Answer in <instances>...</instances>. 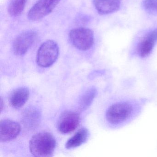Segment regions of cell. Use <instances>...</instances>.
Wrapping results in <instances>:
<instances>
[{"label": "cell", "instance_id": "4", "mask_svg": "<svg viewBox=\"0 0 157 157\" xmlns=\"http://www.w3.org/2000/svg\"><path fill=\"white\" fill-rule=\"evenodd\" d=\"M71 42L73 46L81 50H88L92 46L94 36L90 29L78 28L73 29L69 34Z\"/></svg>", "mask_w": 157, "mask_h": 157}, {"label": "cell", "instance_id": "6", "mask_svg": "<svg viewBox=\"0 0 157 157\" xmlns=\"http://www.w3.org/2000/svg\"><path fill=\"white\" fill-rule=\"evenodd\" d=\"M79 122L78 114L72 111H65L59 117L57 123L58 129L63 134L70 133L77 128Z\"/></svg>", "mask_w": 157, "mask_h": 157}, {"label": "cell", "instance_id": "15", "mask_svg": "<svg viewBox=\"0 0 157 157\" xmlns=\"http://www.w3.org/2000/svg\"><path fill=\"white\" fill-rule=\"evenodd\" d=\"M27 0H11L9 6V13L14 17L19 16L24 9Z\"/></svg>", "mask_w": 157, "mask_h": 157}, {"label": "cell", "instance_id": "8", "mask_svg": "<svg viewBox=\"0 0 157 157\" xmlns=\"http://www.w3.org/2000/svg\"><path fill=\"white\" fill-rule=\"evenodd\" d=\"M21 127L17 122L4 119L0 122V140L6 142L14 139L19 135Z\"/></svg>", "mask_w": 157, "mask_h": 157}, {"label": "cell", "instance_id": "2", "mask_svg": "<svg viewBox=\"0 0 157 157\" xmlns=\"http://www.w3.org/2000/svg\"><path fill=\"white\" fill-rule=\"evenodd\" d=\"M59 55L57 44L52 40L44 42L39 48L36 56V62L42 67H48L56 61Z\"/></svg>", "mask_w": 157, "mask_h": 157}, {"label": "cell", "instance_id": "3", "mask_svg": "<svg viewBox=\"0 0 157 157\" xmlns=\"http://www.w3.org/2000/svg\"><path fill=\"white\" fill-rule=\"evenodd\" d=\"M133 113V106L129 102L117 103L112 105L107 109L106 118L110 124H118L129 118Z\"/></svg>", "mask_w": 157, "mask_h": 157}, {"label": "cell", "instance_id": "1", "mask_svg": "<svg viewBox=\"0 0 157 157\" xmlns=\"http://www.w3.org/2000/svg\"><path fill=\"white\" fill-rule=\"evenodd\" d=\"M56 141L54 137L48 132H41L34 136L30 142V151L36 157L51 156L55 151Z\"/></svg>", "mask_w": 157, "mask_h": 157}, {"label": "cell", "instance_id": "10", "mask_svg": "<svg viewBox=\"0 0 157 157\" xmlns=\"http://www.w3.org/2000/svg\"><path fill=\"white\" fill-rule=\"evenodd\" d=\"M122 0H94L96 10L102 15L110 14L120 9Z\"/></svg>", "mask_w": 157, "mask_h": 157}, {"label": "cell", "instance_id": "11", "mask_svg": "<svg viewBox=\"0 0 157 157\" xmlns=\"http://www.w3.org/2000/svg\"><path fill=\"white\" fill-rule=\"evenodd\" d=\"M29 97V90L25 87H21L16 89L11 93L9 101L12 106L14 108H20L25 104Z\"/></svg>", "mask_w": 157, "mask_h": 157}, {"label": "cell", "instance_id": "7", "mask_svg": "<svg viewBox=\"0 0 157 157\" xmlns=\"http://www.w3.org/2000/svg\"><path fill=\"white\" fill-rule=\"evenodd\" d=\"M36 37V33L33 31H26L18 35L13 42L14 53L18 56L25 55L33 45Z\"/></svg>", "mask_w": 157, "mask_h": 157}, {"label": "cell", "instance_id": "12", "mask_svg": "<svg viewBox=\"0 0 157 157\" xmlns=\"http://www.w3.org/2000/svg\"><path fill=\"white\" fill-rule=\"evenodd\" d=\"M41 114L35 107H30L25 110L23 116V123L29 129L36 128L40 123Z\"/></svg>", "mask_w": 157, "mask_h": 157}, {"label": "cell", "instance_id": "9", "mask_svg": "<svg viewBox=\"0 0 157 157\" xmlns=\"http://www.w3.org/2000/svg\"><path fill=\"white\" fill-rule=\"evenodd\" d=\"M157 43V28L146 34L138 44L137 52L141 57L150 55Z\"/></svg>", "mask_w": 157, "mask_h": 157}, {"label": "cell", "instance_id": "14", "mask_svg": "<svg viewBox=\"0 0 157 157\" xmlns=\"http://www.w3.org/2000/svg\"><path fill=\"white\" fill-rule=\"evenodd\" d=\"M97 94V90L94 87L88 89L82 95L79 101V106L81 110L87 109L91 105Z\"/></svg>", "mask_w": 157, "mask_h": 157}, {"label": "cell", "instance_id": "5", "mask_svg": "<svg viewBox=\"0 0 157 157\" xmlns=\"http://www.w3.org/2000/svg\"><path fill=\"white\" fill-rule=\"evenodd\" d=\"M60 0H39L28 13L29 20L37 21L43 19L53 11Z\"/></svg>", "mask_w": 157, "mask_h": 157}, {"label": "cell", "instance_id": "16", "mask_svg": "<svg viewBox=\"0 0 157 157\" xmlns=\"http://www.w3.org/2000/svg\"><path fill=\"white\" fill-rule=\"evenodd\" d=\"M142 5L149 14L157 15V0H143Z\"/></svg>", "mask_w": 157, "mask_h": 157}, {"label": "cell", "instance_id": "13", "mask_svg": "<svg viewBox=\"0 0 157 157\" xmlns=\"http://www.w3.org/2000/svg\"><path fill=\"white\" fill-rule=\"evenodd\" d=\"M89 131L85 128H82L68 140L66 144L67 149L74 148L85 143L89 137Z\"/></svg>", "mask_w": 157, "mask_h": 157}]
</instances>
